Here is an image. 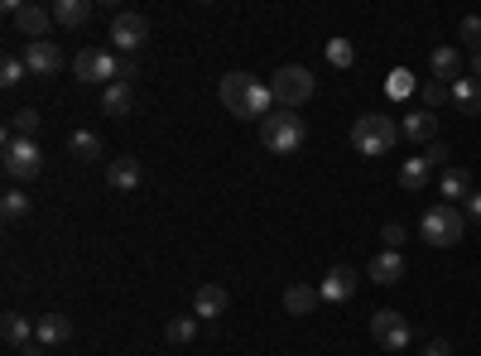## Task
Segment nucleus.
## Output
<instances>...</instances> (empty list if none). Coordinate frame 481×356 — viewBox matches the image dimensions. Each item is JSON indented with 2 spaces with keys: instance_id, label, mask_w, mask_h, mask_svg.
<instances>
[{
  "instance_id": "1a4fd4ad",
  "label": "nucleus",
  "mask_w": 481,
  "mask_h": 356,
  "mask_svg": "<svg viewBox=\"0 0 481 356\" xmlns=\"http://www.w3.org/2000/svg\"><path fill=\"white\" fill-rule=\"evenodd\" d=\"M145 39H149V20L140 10H120L111 20V48L120 58H135V48H145Z\"/></svg>"
},
{
  "instance_id": "4468645a",
  "label": "nucleus",
  "mask_w": 481,
  "mask_h": 356,
  "mask_svg": "<svg viewBox=\"0 0 481 356\" xmlns=\"http://www.w3.org/2000/svg\"><path fill=\"white\" fill-rule=\"evenodd\" d=\"M67 337H73V323H67L63 313H44L39 323H34V342L39 347H63Z\"/></svg>"
},
{
  "instance_id": "393cba45",
  "label": "nucleus",
  "mask_w": 481,
  "mask_h": 356,
  "mask_svg": "<svg viewBox=\"0 0 481 356\" xmlns=\"http://www.w3.org/2000/svg\"><path fill=\"white\" fill-rule=\"evenodd\" d=\"M164 337H169V347H188V342L198 337V313H179V318H169Z\"/></svg>"
},
{
  "instance_id": "aec40b11",
  "label": "nucleus",
  "mask_w": 481,
  "mask_h": 356,
  "mask_svg": "<svg viewBox=\"0 0 481 356\" xmlns=\"http://www.w3.org/2000/svg\"><path fill=\"white\" fill-rule=\"evenodd\" d=\"M318 303H322V294L313 290V284H289V290H284V309H289V313H294V318H303V313H313V309H318Z\"/></svg>"
},
{
  "instance_id": "6e6552de",
  "label": "nucleus",
  "mask_w": 481,
  "mask_h": 356,
  "mask_svg": "<svg viewBox=\"0 0 481 356\" xmlns=\"http://www.w3.org/2000/svg\"><path fill=\"white\" fill-rule=\"evenodd\" d=\"M371 337H375V347H381V351H404L409 342H414V328H409V318L400 309H375Z\"/></svg>"
},
{
  "instance_id": "9d476101",
  "label": "nucleus",
  "mask_w": 481,
  "mask_h": 356,
  "mask_svg": "<svg viewBox=\"0 0 481 356\" xmlns=\"http://www.w3.org/2000/svg\"><path fill=\"white\" fill-rule=\"evenodd\" d=\"M25 67H29V77H54V73H63V48L54 44V39H34V44H25Z\"/></svg>"
},
{
  "instance_id": "2f4dec72",
  "label": "nucleus",
  "mask_w": 481,
  "mask_h": 356,
  "mask_svg": "<svg viewBox=\"0 0 481 356\" xmlns=\"http://www.w3.org/2000/svg\"><path fill=\"white\" fill-rule=\"evenodd\" d=\"M328 63H333V67H352V63H356L352 39H328Z\"/></svg>"
},
{
  "instance_id": "c9c22d12",
  "label": "nucleus",
  "mask_w": 481,
  "mask_h": 356,
  "mask_svg": "<svg viewBox=\"0 0 481 356\" xmlns=\"http://www.w3.org/2000/svg\"><path fill=\"white\" fill-rule=\"evenodd\" d=\"M448 155H453V149L434 140V145H428V155H424V159H428V168H443V164H448Z\"/></svg>"
},
{
  "instance_id": "39448f33",
  "label": "nucleus",
  "mask_w": 481,
  "mask_h": 356,
  "mask_svg": "<svg viewBox=\"0 0 481 356\" xmlns=\"http://www.w3.org/2000/svg\"><path fill=\"white\" fill-rule=\"evenodd\" d=\"M270 92H274V107L280 111H299L308 97H313V73L299 63H284L280 73L270 77Z\"/></svg>"
},
{
  "instance_id": "6ab92c4d",
  "label": "nucleus",
  "mask_w": 481,
  "mask_h": 356,
  "mask_svg": "<svg viewBox=\"0 0 481 356\" xmlns=\"http://www.w3.org/2000/svg\"><path fill=\"white\" fill-rule=\"evenodd\" d=\"M92 20V0H58L54 5V25H63V29H82Z\"/></svg>"
},
{
  "instance_id": "cd10ccee",
  "label": "nucleus",
  "mask_w": 481,
  "mask_h": 356,
  "mask_svg": "<svg viewBox=\"0 0 481 356\" xmlns=\"http://www.w3.org/2000/svg\"><path fill=\"white\" fill-rule=\"evenodd\" d=\"M0 212H5V222H20V217L29 212V193L25 188H10L5 198H0Z\"/></svg>"
},
{
  "instance_id": "9b49d317",
  "label": "nucleus",
  "mask_w": 481,
  "mask_h": 356,
  "mask_svg": "<svg viewBox=\"0 0 481 356\" xmlns=\"http://www.w3.org/2000/svg\"><path fill=\"white\" fill-rule=\"evenodd\" d=\"M107 183H111L116 193H135L145 183V164L135 159V155H120V159L107 164Z\"/></svg>"
},
{
  "instance_id": "f704fd0d",
  "label": "nucleus",
  "mask_w": 481,
  "mask_h": 356,
  "mask_svg": "<svg viewBox=\"0 0 481 356\" xmlns=\"http://www.w3.org/2000/svg\"><path fill=\"white\" fill-rule=\"evenodd\" d=\"M409 87H414V77H409L404 67H400V73H390V97H409Z\"/></svg>"
},
{
  "instance_id": "ddd939ff",
  "label": "nucleus",
  "mask_w": 481,
  "mask_h": 356,
  "mask_svg": "<svg viewBox=\"0 0 481 356\" xmlns=\"http://www.w3.org/2000/svg\"><path fill=\"white\" fill-rule=\"evenodd\" d=\"M15 29L25 34V39H48V29H54V10H44V5H20L15 10Z\"/></svg>"
},
{
  "instance_id": "4c0bfd02",
  "label": "nucleus",
  "mask_w": 481,
  "mask_h": 356,
  "mask_svg": "<svg viewBox=\"0 0 481 356\" xmlns=\"http://www.w3.org/2000/svg\"><path fill=\"white\" fill-rule=\"evenodd\" d=\"M424 356H453V347H448V342H443V337H434V342H428V347H424Z\"/></svg>"
},
{
  "instance_id": "0eeeda50",
  "label": "nucleus",
  "mask_w": 481,
  "mask_h": 356,
  "mask_svg": "<svg viewBox=\"0 0 481 356\" xmlns=\"http://www.w3.org/2000/svg\"><path fill=\"white\" fill-rule=\"evenodd\" d=\"M73 77L111 87V82H120V54L116 48H82V54L73 58Z\"/></svg>"
},
{
  "instance_id": "f257e3e1",
  "label": "nucleus",
  "mask_w": 481,
  "mask_h": 356,
  "mask_svg": "<svg viewBox=\"0 0 481 356\" xmlns=\"http://www.w3.org/2000/svg\"><path fill=\"white\" fill-rule=\"evenodd\" d=\"M217 97H221V107H227L231 116H240V121H251V116H270V107H274V92H270V82L261 87L251 73H227L221 77V87H217Z\"/></svg>"
},
{
  "instance_id": "ea45409f",
  "label": "nucleus",
  "mask_w": 481,
  "mask_h": 356,
  "mask_svg": "<svg viewBox=\"0 0 481 356\" xmlns=\"http://www.w3.org/2000/svg\"><path fill=\"white\" fill-rule=\"evenodd\" d=\"M472 77L481 82V48H476V54H472Z\"/></svg>"
},
{
  "instance_id": "c85d7f7f",
  "label": "nucleus",
  "mask_w": 481,
  "mask_h": 356,
  "mask_svg": "<svg viewBox=\"0 0 481 356\" xmlns=\"http://www.w3.org/2000/svg\"><path fill=\"white\" fill-rule=\"evenodd\" d=\"M25 73H29L25 58H20V54H5V63H0V87H20Z\"/></svg>"
},
{
  "instance_id": "a19ab883",
  "label": "nucleus",
  "mask_w": 481,
  "mask_h": 356,
  "mask_svg": "<svg viewBox=\"0 0 481 356\" xmlns=\"http://www.w3.org/2000/svg\"><path fill=\"white\" fill-rule=\"evenodd\" d=\"M20 356H44V347H39V342H29V347H25Z\"/></svg>"
},
{
  "instance_id": "7c9ffc66",
  "label": "nucleus",
  "mask_w": 481,
  "mask_h": 356,
  "mask_svg": "<svg viewBox=\"0 0 481 356\" xmlns=\"http://www.w3.org/2000/svg\"><path fill=\"white\" fill-rule=\"evenodd\" d=\"M34 130H39V111H15V121H10V135L15 140H34Z\"/></svg>"
},
{
  "instance_id": "e433bc0d",
  "label": "nucleus",
  "mask_w": 481,
  "mask_h": 356,
  "mask_svg": "<svg viewBox=\"0 0 481 356\" xmlns=\"http://www.w3.org/2000/svg\"><path fill=\"white\" fill-rule=\"evenodd\" d=\"M135 77H140V63H135V58H120V82H130V87H135Z\"/></svg>"
},
{
  "instance_id": "2eb2a0df",
  "label": "nucleus",
  "mask_w": 481,
  "mask_h": 356,
  "mask_svg": "<svg viewBox=\"0 0 481 356\" xmlns=\"http://www.w3.org/2000/svg\"><path fill=\"white\" fill-rule=\"evenodd\" d=\"M400 135H409L414 145H434L438 140V116L434 111H409L400 121Z\"/></svg>"
},
{
  "instance_id": "b1692460",
  "label": "nucleus",
  "mask_w": 481,
  "mask_h": 356,
  "mask_svg": "<svg viewBox=\"0 0 481 356\" xmlns=\"http://www.w3.org/2000/svg\"><path fill=\"white\" fill-rule=\"evenodd\" d=\"M0 332H5V342L20 347V351L34 342V323H29L25 313H5V318H0Z\"/></svg>"
},
{
  "instance_id": "423d86ee",
  "label": "nucleus",
  "mask_w": 481,
  "mask_h": 356,
  "mask_svg": "<svg viewBox=\"0 0 481 356\" xmlns=\"http://www.w3.org/2000/svg\"><path fill=\"white\" fill-rule=\"evenodd\" d=\"M0 145H5V159H0V164H5V174L15 183H34V178H39V168H44V149L39 145H34V140H15L10 130L0 135Z\"/></svg>"
},
{
  "instance_id": "72a5a7b5",
  "label": "nucleus",
  "mask_w": 481,
  "mask_h": 356,
  "mask_svg": "<svg viewBox=\"0 0 481 356\" xmlns=\"http://www.w3.org/2000/svg\"><path fill=\"white\" fill-rule=\"evenodd\" d=\"M457 39H462V44H467V48H472V54H476V48H481V15H467V20H462V25H457Z\"/></svg>"
},
{
  "instance_id": "dca6fc26",
  "label": "nucleus",
  "mask_w": 481,
  "mask_h": 356,
  "mask_svg": "<svg viewBox=\"0 0 481 356\" xmlns=\"http://www.w3.org/2000/svg\"><path fill=\"white\" fill-rule=\"evenodd\" d=\"M428 67H434V77H438V82H448V87H453L457 73H462V54H457L453 44H438L434 54H428Z\"/></svg>"
},
{
  "instance_id": "20e7f679",
  "label": "nucleus",
  "mask_w": 481,
  "mask_h": 356,
  "mask_svg": "<svg viewBox=\"0 0 481 356\" xmlns=\"http://www.w3.org/2000/svg\"><path fill=\"white\" fill-rule=\"evenodd\" d=\"M303 121H299V111H270L265 121H261V140L270 155H299V145H303Z\"/></svg>"
},
{
  "instance_id": "4be33fe9",
  "label": "nucleus",
  "mask_w": 481,
  "mask_h": 356,
  "mask_svg": "<svg viewBox=\"0 0 481 356\" xmlns=\"http://www.w3.org/2000/svg\"><path fill=\"white\" fill-rule=\"evenodd\" d=\"M221 309H227V290H221V284H202V290L193 294L198 318H221Z\"/></svg>"
},
{
  "instance_id": "473e14b6",
  "label": "nucleus",
  "mask_w": 481,
  "mask_h": 356,
  "mask_svg": "<svg viewBox=\"0 0 481 356\" xmlns=\"http://www.w3.org/2000/svg\"><path fill=\"white\" fill-rule=\"evenodd\" d=\"M404 241H409V227L404 222H385L381 227V246L385 250H404Z\"/></svg>"
},
{
  "instance_id": "5701e85b",
  "label": "nucleus",
  "mask_w": 481,
  "mask_h": 356,
  "mask_svg": "<svg viewBox=\"0 0 481 356\" xmlns=\"http://www.w3.org/2000/svg\"><path fill=\"white\" fill-rule=\"evenodd\" d=\"M67 155H73V159H82V164H92V159H101V155H107V149H101L97 130H73V135H67Z\"/></svg>"
},
{
  "instance_id": "7ed1b4c3",
  "label": "nucleus",
  "mask_w": 481,
  "mask_h": 356,
  "mask_svg": "<svg viewBox=\"0 0 481 356\" xmlns=\"http://www.w3.org/2000/svg\"><path fill=\"white\" fill-rule=\"evenodd\" d=\"M462 231H467V217H462L453 202H438V208H428L424 212V222H419V236L428 246H438V250H448L462 241Z\"/></svg>"
},
{
  "instance_id": "a211bd4d",
  "label": "nucleus",
  "mask_w": 481,
  "mask_h": 356,
  "mask_svg": "<svg viewBox=\"0 0 481 356\" xmlns=\"http://www.w3.org/2000/svg\"><path fill=\"white\" fill-rule=\"evenodd\" d=\"M366 275H371L375 284H400V280H404V256H400V250H381V256L371 260Z\"/></svg>"
},
{
  "instance_id": "bb28decb",
  "label": "nucleus",
  "mask_w": 481,
  "mask_h": 356,
  "mask_svg": "<svg viewBox=\"0 0 481 356\" xmlns=\"http://www.w3.org/2000/svg\"><path fill=\"white\" fill-rule=\"evenodd\" d=\"M428 178H434V168H428L424 155H419V159H404V168H400V188L419 193V188H428Z\"/></svg>"
},
{
  "instance_id": "f3484780",
  "label": "nucleus",
  "mask_w": 481,
  "mask_h": 356,
  "mask_svg": "<svg viewBox=\"0 0 481 356\" xmlns=\"http://www.w3.org/2000/svg\"><path fill=\"white\" fill-rule=\"evenodd\" d=\"M438 193H443V202H467L472 198V174L467 168H443V178H438Z\"/></svg>"
},
{
  "instance_id": "f03ea898",
  "label": "nucleus",
  "mask_w": 481,
  "mask_h": 356,
  "mask_svg": "<svg viewBox=\"0 0 481 356\" xmlns=\"http://www.w3.org/2000/svg\"><path fill=\"white\" fill-rule=\"evenodd\" d=\"M352 145H356V155H390L394 145H400V126L390 121V116L381 111H371V116H356V126H352Z\"/></svg>"
},
{
  "instance_id": "c756f323",
  "label": "nucleus",
  "mask_w": 481,
  "mask_h": 356,
  "mask_svg": "<svg viewBox=\"0 0 481 356\" xmlns=\"http://www.w3.org/2000/svg\"><path fill=\"white\" fill-rule=\"evenodd\" d=\"M419 97H424V111H434V107H443V101L453 97V87H448V82H438V77H428L419 87Z\"/></svg>"
},
{
  "instance_id": "a878e982",
  "label": "nucleus",
  "mask_w": 481,
  "mask_h": 356,
  "mask_svg": "<svg viewBox=\"0 0 481 356\" xmlns=\"http://www.w3.org/2000/svg\"><path fill=\"white\" fill-rule=\"evenodd\" d=\"M453 101H457L467 116H481V82H476V77H457V82H453Z\"/></svg>"
},
{
  "instance_id": "f8f14e48",
  "label": "nucleus",
  "mask_w": 481,
  "mask_h": 356,
  "mask_svg": "<svg viewBox=\"0 0 481 356\" xmlns=\"http://www.w3.org/2000/svg\"><path fill=\"white\" fill-rule=\"evenodd\" d=\"M318 294H322V303H347L356 294V270L352 265H333L328 275H322Z\"/></svg>"
},
{
  "instance_id": "58836bf2",
  "label": "nucleus",
  "mask_w": 481,
  "mask_h": 356,
  "mask_svg": "<svg viewBox=\"0 0 481 356\" xmlns=\"http://www.w3.org/2000/svg\"><path fill=\"white\" fill-rule=\"evenodd\" d=\"M467 217H472V222H481V193L472 188V198H467Z\"/></svg>"
},
{
  "instance_id": "412c9836",
  "label": "nucleus",
  "mask_w": 481,
  "mask_h": 356,
  "mask_svg": "<svg viewBox=\"0 0 481 356\" xmlns=\"http://www.w3.org/2000/svg\"><path fill=\"white\" fill-rule=\"evenodd\" d=\"M130 101H135L130 82H111V87H101V111L107 116H130Z\"/></svg>"
}]
</instances>
